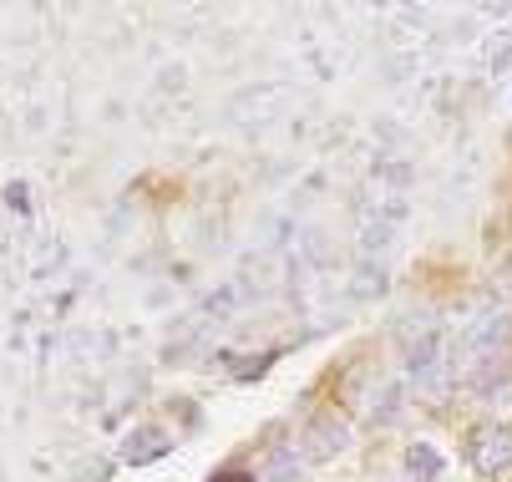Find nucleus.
Segmentation results:
<instances>
[{
	"mask_svg": "<svg viewBox=\"0 0 512 482\" xmlns=\"http://www.w3.org/2000/svg\"><path fill=\"white\" fill-rule=\"evenodd\" d=\"M355 432L360 427L330 396H315L295 417V437H284V442H289V452H295L300 467H325V462H335V457H345L355 447Z\"/></svg>",
	"mask_w": 512,
	"mask_h": 482,
	"instance_id": "f257e3e1",
	"label": "nucleus"
},
{
	"mask_svg": "<svg viewBox=\"0 0 512 482\" xmlns=\"http://www.w3.org/2000/svg\"><path fill=\"white\" fill-rule=\"evenodd\" d=\"M386 391H391V381H386L381 361H376V356H355V361L335 376L330 401L360 427V422H381V417H386Z\"/></svg>",
	"mask_w": 512,
	"mask_h": 482,
	"instance_id": "f03ea898",
	"label": "nucleus"
},
{
	"mask_svg": "<svg viewBox=\"0 0 512 482\" xmlns=\"http://www.w3.org/2000/svg\"><path fill=\"white\" fill-rule=\"evenodd\" d=\"M462 462L477 482H497L512 467V422H502V417L472 422L462 437Z\"/></svg>",
	"mask_w": 512,
	"mask_h": 482,
	"instance_id": "7ed1b4c3",
	"label": "nucleus"
},
{
	"mask_svg": "<svg viewBox=\"0 0 512 482\" xmlns=\"http://www.w3.org/2000/svg\"><path fill=\"white\" fill-rule=\"evenodd\" d=\"M401 462H406V472H411L416 482H447V457L436 452L431 442H411Z\"/></svg>",
	"mask_w": 512,
	"mask_h": 482,
	"instance_id": "20e7f679",
	"label": "nucleus"
}]
</instances>
